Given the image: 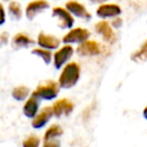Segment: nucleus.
Wrapping results in <instances>:
<instances>
[{
  "label": "nucleus",
  "mask_w": 147,
  "mask_h": 147,
  "mask_svg": "<svg viewBox=\"0 0 147 147\" xmlns=\"http://www.w3.org/2000/svg\"><path fill=\"white\" fill-rule=\"evenodd\" d=\"M80 65L77 63H69L63 69V73L59 76V84L61 88L69 89L76 86L80 79Z\"/></svg>",
  "instance_id": "nucleus-1"
},
{
  "label": "nucleus",
  "mask_w": 147,
  "mask_h": 147,
  "mask_svg": "<svg viewBox=\"0 0 147 147\" xmlns=\"http://www.w3.org/2000/svg\"><path fill=\"white\" fill-rule=\"evenodd\" d=\"M59 84L53 81H47L45 84H40L33 92V95L41 100H53L59 95Z\"/></svg>",
  "instance_id": "nucleus-2"
},
{
  "label": "nucleus",
  "mask_w": 147,
  "mask_h": 147,
  "mask_svg": "<svg viewBox=\"0 0 147 147\" xmlns=\"http://www.w3.org/2000/svg\"><path fill=\"white\" fill-rule=\"evenodd\" d=\"M90 37V32L89 30L85 28H74L69 32L63 36V41L65 43H82L86 41Z\"/></svg>",
  "instance_id": "nucleus-3"
},
{
  "label": "nucleus",
  "mask_w": 147,
  "mask_h": 147,
  "mask_svg": "<svg viewBox=\"0 0 147 147\" xmlns=\"http://www.w3.org/2000/svg\"><path fill=\"white\" fill-rule=\"evenodd\" d=\"M63 135V129L59 125H51L47 130L45 134V142L43 146L45 147H51V146H59V137Z\"/></svg>",
  "instance_id": "nucleus-4"
},
{
  "label": "nucleus",
  "mask_w": 147,
  "mask_h": 147,
  "mask_svg": "<svg viewBox=\"0 0 147 147\" xmlns=\"http://www.w3.org/2000/svg\"><path fill=\"white\" fill-rule=\"evenodd\" d=\"M53 15L57 18L59 25L61 28H71L74 25L75 20L67 9L65 10L61 7H55L53 9Z\"/></svg>",
  "instance_id": "nucleus-5"
},
{
  "label": "nucleus",
  "mask_w": 147,
  "mask_h": 147,
  "mask_svg": "<svg viewBox=\"0 0 147 147\" xmlns=\"http://www.w3.org/2000/svg\"><path fill=\"white\" fill-rule=\"evenodd\" d=\"M77 51H78L79 55H86V57H89V55H97L102 53V47L96 41L88 40L87 39L86 41H84V42H82L79 45L78 49H77Z\"/></svg>",
  "instance_id": "nucleus-6"
},
{
  "label": "nucleus",
  "mask_w": 147,
  "mask_h": 147,
  "mask_svg": "<svg viewBox=\"0 0 147 147\" xmlns=\"http://www.w3.org/2000/svg\"><path fill=\"white\" fill-rule=\"evenodd\" d=\"M53 114L57 118L63 116H69L74 110V104L67 99H61L59 100L53 105Z\"/></svg>",
  "instance_id": "nucleus-7"
},
{
  "label": "nucleus",
  "mask_w": 147,
  "mask_h": 147,
  "mask_svg": "<svg viewBox=\"0 0 147 147\" xmlns=\"http://www.w3.org/2000/svg\"><path fill=\"white\" fill-rule=\"evenodd\" d=\"M49 7V4L45 1V0H35L33 2H30L26 7V11H25V15L26 17L31 20L33 19L39 12H42L45 9Z\"/></svg>",
  "instance_id": "nucleus-8"
},
{
  "label": "nucleus",
  "mask_w": 147,
  "mask_h": 147,
  "mask_svg": "<svg viewBox=\"0 0 147 147\" xmlns=\"http://www.w3.org/2000/svg\"><path fill=\"white\" fill-rule=\"evenodd\" d=\"M53 114V107H45L36 116L34 117L32 121V127L35 129L42 128L43 126L47 125V123L51 119Z\"/></svg>",
  "instance_id": "nucleus-9"
},
{
  "label": "nucleus",
  "mask_w": 147,
  "mask_h": 147,
  "mask_svg": "<svg viewBox=\"0 0 147 147\" xmlns=\"http://www.w3.org/2000/svg\"><path fill=\"white\" fill-rule=\"evenodd\" d=\"M74 53V49L71 45H65L55 53V67L61 69L65 63H67Z\"/></svg>",
  "instance_id": "nucleus-10"
},
{
  "label": "nucleus",
  "mask_w": 147,
  "mask_h": 147,
  "mask_svg": "<svg viewBox=\"0 0 147 147\" xmlns=\"http://www.w3.org/2000/svg\"><path fill=\"white\" fill-rule=\"evenodd\" d=\"M96 30L98 33H100L102 35V37L104 38V40H106L109 43H114L116 40V35H115L114 31H113L112 27L110 26L107 21H100L96 25Z\"/></svg>",
  "instance_id": "nucleus-11"
},
{
  "label": "nucleus",
  "mask_w": 147,
  "mask_h": 147,
  "mask_svg": "<svg viewBox=\"0 0 147 147\" xmlns=\"http://www.w3.org/2000/svg\"><path fill=\"white\" fill-rule=\"evenodd\" d=\"M121 14V8L116 4H103L97 9V15L101 18L116 17Z\"/></svg>",
  "instance_id": "nucleus-12"
},
{
  "label": "nucleus",
  "mask_w": 147,
  "mask_h": 147,
  "mask_svg": "<svg viewBox=\"0 0 147 147\" xmlns=\"http://www.w3.org/2000/svg\"><path fill=\"white\" fill-rule=\"evenodd\" d=\"M67 9L71 13H73L75 16L80 17L83 19H91V14L87 11V9L85 8L84 5L80 4L77 1H69V2L65 4Z\"/></svg>",
  "instance_id": "nucleus-13"
},
{
  "label": "nucleus",
  "mask_w": 147,
  "mask_h": 147,
  "mask_svg": "<svg viewBox=\"0 0 147 147\" xmlns=\"http://www.w3.org/2000/svg\"><path fill=\"white\" fill-rule=\"evenodd\" d=\"M37 43L39 47H43L47 49H55L59 47V38L53 36V35H45L43 33H40L37 38Z\"/></svg>",
  "instance_id": "nucleus-14"
},
{
  "label": "nucleus",
  "mask_w": 147,
  "mask_h": 147,
  "mask_svg": "<svg viewBox=\"0 0 147 147\" xmlns=\"http://www.w3.org/2000/svg\"><path fill=\"white\" fill-rule=\"evenodd\" d=\"M39 106V99L32 94V96L26 101L24 107H23V113L28 118H34L37 115Z\"/></svg>",
  "instance_id": "nucleus-15"
},
{
  "label": "nucleus",
  "mask_w": 147,
  "mask_h": 147,
  "mask_svg": "<svg viewBox=\"0 0 147 147\" xmlns=\"http://www.w3.org/2000/svg\"><path fill=\"white\" fill-rule=\"evenodd\" d=\"M34 41L31 38H29L24 33H18L12 38V47L15 49H23V47H28L32 45Z\"/></svg>",
  "instance_id": "nucleus-16"
},
{
  "label": "nucleus",
  "mask_w": 147,
  "mask_h": 147,
  "mask_svg": "<svg viewBox=\"0 0 147 147\" xmlns=\"http://www.w3.org/2000/svg\"><path fill=\"white\" fill-rule=\"evenodd\" d=\"M131 59L136 63H142V61H147V40L142 45L139 51L134 53L131 55Z\"/></svg>",
  "instance_id": "nucleus-17"
},
{
  "label": "nucleus",
  "mask_w": 147,
  "mask_h": 147,
  "mask_svg": "<svg viewBox=\"0 0 147 147\" xmlns=\"http://www.w3.org/2000/svg\"><path fill=\"white\" fill-rule=\"evenodd\" d=\"M29 92H30V90L27 87L19 86L13 89L12 97L17 101H24L27 98V96L29 95Z\"/></svg>",
  "instance_id": "nucleus-18"
},
{
  "label": "nucleus",
  "mask_w": 147,
  "mask_h": 147,
  "mask_svg": "<svg viewBox=\"0 0 147 147\" xmlns=\"http://www.w3.org/2000/svg\"><path fill=\"white\" fill-rule=\"evenodd\" d=\"M8 10L10 12L11 16L13 17L14 19H19L22 17V9H21V6L18 2L16 1H12V2L9 3L8 5Z\"/></svg>",
  "instance_id": "nucleus-19"
},
{
  "label": "nucleus",
  "mask_w": 147,
  "mask_h": 147,
  "mask_svg": "<svg viewBox=\"0 0 147 147\" xmlns=\"http://www.w3.org/2000/svg\"><path fill=\"white\" fill-rule=\"evenodd\" d=\"M31 53L33 55H37V57H41V59L45 61V65H49L51 61V53L49 51H45V49H33Z\"/></svg>",
  "instance_id": "nucleus-20"
},
{
  "label": "nucleus",
  "mask_w": 147,
  "mask_h": 147,
  "mask_svg": "<svg viewBox=\"0 0 147 147\" xmlns=\"http://www.w3.org/2000/svg\"><path fill=\"white\" fill-rule=\"evenodd\" d=\"M39 145V139L35 135L29 136L26 140L23 142V146L25 147H37Z\"/></svg>",
  "instance_id": "nucleus-21"
},
{
  "label": "nucleus",
  "mask_w": 147,
  "mask_h": 147,
  "mask_svg": "<svg viewBox=\"0 0 147 147\" xmlns=\"http://www.w3.org/2000/svg\"><path fill=\"white\" fill-rule=\"evenodd\" d=\"M121 24H122V20H121V18H116L114 21H113V25H114L115 27H120Z\"/></svg>",
  "instance_id": "nucleus-22"
},
{
  "label": "nucleus",
  "mask_w": 147,
  "mask_h": 147,
  "mask_svg": "<svg viewBox=\"0 0 147 147\" xmlns=\"http://www.w3.org/2000/svg\"><path fill=\"white\" fill-rule=\"evenodd\" d=\"M1 12H2V19H1V24H3L4 23V17H5V15H4V8H3V6H1Z\"/></svg>",
  "instance_id": "nucleus-23"
},
{
  "label": "nucleus",
  "mask_w": 147,
  "mask_h": 147,
  "mask_svg": "<svg viewBox=\"0 0 147 147\" xmlns=\"http://www.w3.org/2000/svg\"><path fill=\"white\" fill-rule=\"evenodd\" d=\"M91 1L94 3H103V2H105V1H107V0H91Z\"/></svg>",
  "instance_id": "nucleus-24"
},
{
  "label": "nucleus",
  "mask_w": 147,
  "mask_h": 147,
  "mask_svg": "<svg viewBox=\"0 0 147 147\" xmlns=\"http://www.w3.org/2000/svg\"><path fill=\"white\" fill-rule=\"evenodd\" d=\"M143 116H144V118L147 120V107L143 110Z\"/></svg>",
  "instance_id": "nucleus-25"
},
{
  "label": "nucleus",
  "mask_w": 147,
  "mask_h": 147,
  "mask_svg": "<svg viewBox=\"0 0 147 147\" xmlns=\"http://www.w3.org/2000/svg\"><path fill=\"white\" fill-rule=\"evenodd\" d=\"M3 1H8V0H3Z\"/></svg>",
  "instance_id": "nucleus-26"
}]
</instances>
